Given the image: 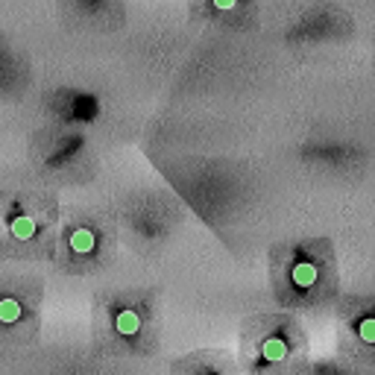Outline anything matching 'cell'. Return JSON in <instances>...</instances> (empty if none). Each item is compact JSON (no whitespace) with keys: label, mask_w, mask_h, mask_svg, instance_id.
<instances>
[{"label":"cell","mask_w":375,"mask_h":375,"mask_svg":"<svg viewBox=\"0 0 375 375\" xmlns=\"http://www.w3.org/2000/svg\"><path fill=\"white\" fill-rule=\"evenodd\" d=\"M234 3H238V0H214L217 9H234Z\"/></svg>","instance_id":"8"},{"label":"cell","mask_w":375,"mask_h":375,"mask_svg":"<svg viewBox=\"0 0 375 375\" xmlns=\"http://www.w3.org/2000/svg\"><path fill=\"white\" fill-rule=\"evenodd\" d=\"M97 246V234L91 229H77L71 234V253L74 255H91Z\"/></svg>","instance_id":"4"},{"label":"cell","mask_w":375,"mask_h":375,"mask_svg":"<svg viewBox=\"0 0 375 375\" xmlns=\"http://www.w3.org/2000/svg\"><path fill=\"white\" fill-rule=\"evenodd\" d=\"M12 234L21 241H30L33 234H35V220L30 214H24V217H15L12 220Z\"/></svg>","instance_id":"6"},{"label":"cell","mask_w":375,"mask_h":375,"mask_svg":"<svg viewBox=\"0 0 375 375\" xmlns=\"http://www.w3.org/2000/svg\"><path fill=\"white\" fill-rule=\"evenodd\" d=\"M261 355H264V360H282V358H287V343H285L282 337H270V340H264Z\"/></svg>","instance_id":"5"},{"label":"cell","mask_w":375,"mask_h":375,"mask_svg":"<svg viewBox=\"0 0 375 375\" xmlns=\"http://www.w3.org/2000/svg\"><path fill=\"white\" fill-rule=\"evenodd\" d=\"M115 328H118V335L132 337V335H138V331H141V317H138V311H132V308H123V311L115 317Z\"/></svg>","instance_id":"2"},{"label":"cell","mask_w":375,"mask_h":375,"mask_svg":"<svg viewBox=\"0 0 375 375\" xmlns=\"http://www.w3.org/2000/svg\"><path fill=\"white\" fill-rule=\"evenodd\" d=\"M18 319H21V305L15 299L0 302V323H18Z\"/></svg>","instance_id":"7"},{"label":"cell","mask_w":375,"mask_h":375,"mask_svg":"<svg viewBox=\"0 0 375 375\" xmlns=\"http://www.w3.org/2000/svg\"><path fill=\"white\" fill-rule=\"evenodd\" d=\"M290 282H294V287H299V290H314L319 285V264L311 261V258L294 264V270H290Z\"/></svg>","instance_id":"1"},{"label":"cell","mask_w":375,"mask_h":375,"mask_svg":"<svg viewBox=\"0 0 375 375\" xmlns=\"http://www.w3.org/2000/svg\"><path fill=\"white\" fill-rule=\"evenodd\" d=\"M355 337L364 349H375V314H364L355 323Z\"/></svg>","instance_id":"3"}]
</instances>
